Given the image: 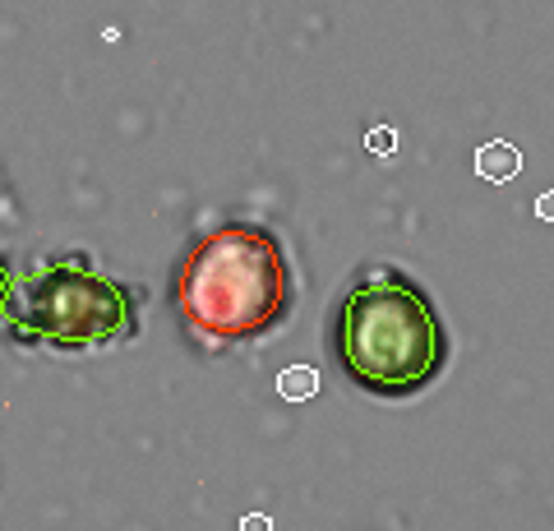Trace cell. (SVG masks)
I'll return each instance as SVG.
<instances>
[{"label":"cell","mask_w":554,"mask_h":531,"mask_svg":"<svg viewBox=\"0 0 554 531\" xmlns=\"http://www.w3.org/2000/svg\"><path fill=\"white\" fill-rule=\"evenodd\" d=\"M245 531H268V518H245Z\"/></svg>","instance_id":"9c48e42d"},{"label":"cell","mask_w":554,"mask_h":531,"mask_svg":"<svg viewBox=\"0 0 554 531\" xmlns=\"http://www.w3.org/2000/svg\"><path fill=\"white\" fill-rule=\"evenodd\" d=\"M541 218H554V194H541Z\"/></svg>","instance_id":"ba28073f"},{"label":"cell","mask_w":554,"mask_h":531,"mask_svg":"<svg viewBox=\"0 0 554 531\" xmlns=\"http://www.w3.org/2000/svg\"><path fill=\"white\" fill-rule=\"evenodd\" d=\"M139 328V305L130 287L107 273H93L84 254H61L37 268L28 305L10 314V333L19 342L56 351H97L125 342Z\"/></svg>","instance_id":"3957f363"},{"label":"cell","mask_w":554,"mask_h":531,"mask_svg":"<svg viewBox=\"0 0 554 531\" xmlns=\"http://www.w3.org/2000/svg\"><path fill=\"white\" fill-rule=\"evenodd\" d=\"M10 314H14V268L0 254V319H10Z\"/></svg>","instance_id":"8992f818"},{"label":"cell","mask_w":554,"mask_h":531,"mask_svg":"<svg viewBox=\"0 0 554 531\" xmlns=\"http://www.w3.org/2000/svg\"><path fill=\"white\" fill-rule=\"evenodd\" d=\"M370 148H379V153H393V130H388V125H379V130L370 134Z\"/></svg>","instance_id":"52a82bcc"},{"label":"cell","mask_w":554,"mask_h":531,"mask_svg":"<svg viewBox=\"0 0 554 531\" xmlns=\"http://www.w3.org/2000/svg\"><path fill=\"white\" fill-rule=\"evenodd\" d=\"M171 301L204 351L245 347L291 319L296 268L273 227L236 218L190 245L171 278Z\"/></svg>","instance_id":"6da1fadb"},{"label":"cell","mask_w":554,"mask_h":531,"mask_svg":"<svg viewBox=\"0 0 554 531\" xmlns=\"http://www.w3.org/2000/svg\"><path fill=\"white\" fill-rule=\"evenodd\" d=\"M476 171H481L485 181L504 185V181H513V176L522 171V153L513 144H504V139H494V144L476 148Z\"/></svg>","instance_id":"277c9868"},{"label":"cell","mask_w":554,"mask_h":531,"mask_svg":"<svg viewBox=\"0 0 554 531\" xmlns=\"http://www.w3.org/2000/svg\"><path fill=\"white\" fill-rule=\"evenodd\" d=\"M282 398H314V388H319V379H314V370H287V375H282Z\"/></svg>","instance_id":"5b68a950"},{"label":"cell","mask_w":554,"mask_h":531,"mask_svg":"<svg viewBox=\"0 0 554 531\" xmlns=\"http://www.w3.org/2000/svg\"><path fill=\"white\" fill-rule=\"evenodd\" d=\"M333 356L374 398H416L448 365V328L411 273L365 264L333 310Z\"/></svg>","instance_id":"7a4b0ae2"}]
</instances>
